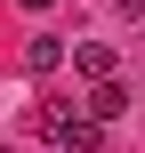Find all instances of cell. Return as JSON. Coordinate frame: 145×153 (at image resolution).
Listing matches in <instances>:
<instances>
[{
  "instance_id": "1",
  "label": "cell",
  "mask_w": 145,
  "mask_h": 153,
  "mask_svg": "<svg viewBox=\"0 0 145 153\" xmlns=\"http://www.w3.org/2000/svg\"><path fill=\"white\" fill-rule=\"evenodd\" d=\"M40 129H48L65 153H105V121H97L89 105H48V113H40Z\"/></svg>"
},
{
  "instance_id": "2",
  "label": "cell",
  "mask_w": 145,
  "mask_h": 153,
  "mask_svg": "<svg viewBox=\"0 0 145 153\" xmlns=\"http://www.w3.org/2000/svg\"><path fill=\"white\" fill-rule=\"evenodd\" d=\"M89 113H97V121H121V113H129V89H121L113 73H105V81H89Z\"/></svg>"
},
{
  "instance_id": "3",
  "label": "cell",
  "mask_w": 145,
  "mask_h": 153,
  "mask_svg": "<svg viewBox=\"0 0 145 153\" xmlns=\"http://www.w3.org/2000/svg\"><path fill=\"white\" fill-rule=\"evenodd\" d=\"M73 73H81V81H105V73H113V48H105V40H81V48H73Z\"/></svg>"
},
{
  "instance_id": "4",
  "label": "cell",
  "mask_w": 145,
  "mask_h": 153,
  "mask_svg": "<svg viewBox=\"0 0 145 153\" xmlns=\"http://www.w3.org/2000/svg\"><path fill=\"white\" fill-rule=\"evenodd\" d=\"M24 65H32V73H57V65H65V40H48V32H40V40L24 48Z\"/></svg>"
},
{
  "instance_id": "5",
  "label": "cell",
  "mask_w": 145,
  "mask_h": 153,
  "mask_svg": "<svg viewBox=\"0 0 145 153\" xmlns=\"http://www.w3.org/2000/svg\"><path fill=\"white\" fill-rule=\"evenodd\" d=\"M121 8H129V16H137V8H145V0H121Z\"/></svg>"
}]
</instances>
